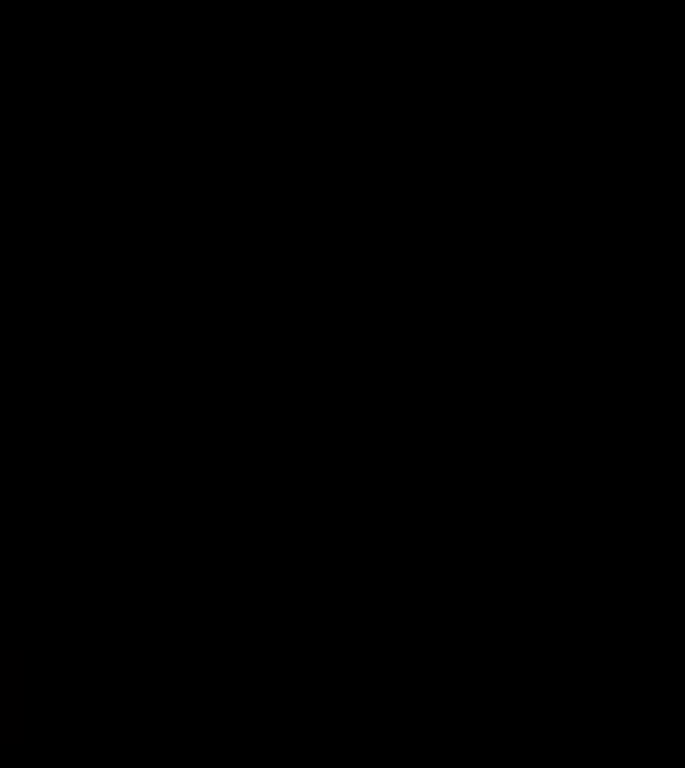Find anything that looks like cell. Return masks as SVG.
Here are the masks:
<instances>
[]
</instances>
